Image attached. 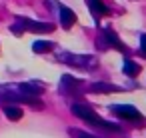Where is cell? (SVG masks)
<instances>
[{
	"label": "cell",
	"mask_w": 146,
	"mask_h": 138,
	"mask_svg": "<svg viewBox=\"0 0 146 138\" xmlns=\"http://www.w3.org/2000/svg\"><path fill=\"white\" fill-rule=\"evenodd\" d=\"M90 90H92V92H116L118 86H110V84H106V82H94V84L90 86Z\"/></svg>",
	"instance_id": "obj_12"
},
{
	"label": "cell",
	"mask_w": 146,
	"mask_h": 138,
	"mask_svg": "<svg viewBox=\"0 0 146 138\" xmlns=\"http://www.w3.org/2000/svg\"><path fill=\"white\" fill-rule=\"evenodd\" d=\"M16 24H20L22 30H30V32H36V34H46V32H52V30H54L52 24L36 22V20H28V18H18Z\"/></svg>",
	"instance_id": "obj_4"
},
{
	"label": "cell",
	"mask_w": 146,
	"mask_h": 138,
	"mask_svg": "<svg viewBox=\"0 0 146 138\" xmlns=\"http://www.w3.org/2000/svg\"><path fill=\"white\" fill-rule=\"evenodd\" d=\"M60 20H62V28L68 30V28H72L76 24V14L66 6H60Z\"/></svg>",
	"instance_id": "obj_7"
},
{
	"label": "cell",
	"mask_w": 146,
	"mask_h": 138,
	"mask_svg": "<svg viewBox=\"0 0 146 138\" xmlns=\"http://www.w3.org/2000/svg\"><path fill=\"white\" fill-rule=\"evenodd\" d=\"M70 132H72V136H74V138H98V136H94V134H86V132L76 130V128H72Z\"/></svg>",
	"instance_id": "obj_14"
},
{
	"label": "cell",
	"mask_w": 146,
	"mask_h": 138,
	"mask_svg": "<svg viewBox=\"0 0 146 138\" xmlns=\"http://www.w3.org/2000/svg\"><path fill=\"white\" fill-rule=\"evenodd\" d=\"M140 48H142V52L146 54V34H142V36H140Z\"/></svg>",
	"instance_id": "obj_15"
},
{
	"label": "cell",
	"mask_w": 146,
	"mask_h": 138,
	"mask_svg": "<svg viewBox=\"0 0 146 138\" xmlns=\"http://www.w3.org/2000/svg\"><path fill=\"white\" fill-rule=\"evenodd\" d=\"M4 114L8 120H20L22 118V110L18 106H4Z\"/></svg>",
	"instance_id": "obj_13"
},
{
	"label": "cell",
	"mask_w": 146,
	"mask_h": 138,
	"mask_svg": "<svg viewBox=\"0 0 146 138\" xmlns=\"http://www.w3.org/2000/svg\"><path fill=\"white\" fill-rule=\"evenodd\" d=\"M72 112L78 116V118H82L84 122H88V124H92V126H98V122L102 120L90 106H86V104H74L72 106Z\"/></svg>",
	"instance_id": "obj_3"
},
{
	"label": "cell",
	"mask_w": 146,
	"mask_h": 138,
	"mask_svg": "<svg viewBox=\"0 0 146 138\" xmlns=\"http://www.w3.org/2000/svg\"><path fill=\"white\" fill-rule=\"evenodd\" d=\"M88 2V8L96 14V16H106L108 14V8L102 4V0H86Z\"/></svg>",
	"instance_id": "obj_8"
},
{
	"label": "cell",
	"mask_w": 146,
	"mask_h": 138,
	"mask_svg": "<svg viewBox=\"0 0 146 138\" xmlns=\"http://www.w3.org/2000/svg\"><path fill=\"white\" fill-rule=\"evenodd\" d=\"M52 48H54V44H52L50 40H36V42L32 44V50H34V52H38V54L50 52Z\"/></svg>",
	"instance_id": "obj_10"
},
{
	"label": "cell",
	"mask_w": 146,
	"mask_h": 138,
	"mask_svg": "<svg viewBox=\"0 0 146 138\" xmlns=\"http://www.w3.org/2000/svg\"><path fill=\"white\" fill-rule=\"evenodd\" d=\"M124 74H126V76H138V74H140V64L126 58V60H124Z\"/></svg>",
	"instance_id": "obj_11"
},
{
	"label": "cell",
	"mask_w": 146,
	"mask_h": 138,
	"mask_svg": "<svg viewBox=\"0 0 146 138\" xmlns=\"http://www.w3.org/2000/svg\"><path fill=\"white\" fill-rule=\"evenodd\" d=\"M104 40H106L108 44H112L114 48H118V50H122V52H126V48H124V44H122V42L118 40V36H116V34H114V32H112L110 28H106V30H104Z\"/></svg>",
	"instance_id": "obj_9"
},
{
	"label": "cell",
	"mask_w": 146,
	"mask_h": 138,
	"mask_svg": "<svg viewBox=\"0 0 146 138\" xmlns=\"http://www.w3.org/2000/svg\"><path fill=\"white\" fill-rule=\"evenodd\" d=\"M62 62H68V64H72V66H78V68H88V70H92L94 66H96V60L92 58V56H78V54H60L58 56Z\"/></svg>",
	"instance_id": "obj_1"
},
{
	"label": "cell",
	"mask_w": 146,
	"mask_h": 138,
	"mask_svg": "<svg viewBox=\"0 0 146 138\" xmlns=\"http://www.w3.org/2000/svg\"><path fill=\"white\" fill-rule=\"evenodd\" d=\"M110 110L114 114H118L120 118H126V120H136V122H142V112L134 106H128V104H112Z\"/></svg>",
	"instance_id": "obj_2"
},
{
	"label": "cell",
	"mask_w": 146,
	"mask_h": 138,
	"mask_svg": "<svg viewBox=\"0 0 146 138\" xmlns=\"http://www.w3.org/2000/svg\"><path fill=\"white\" fill-rule=\"evenodd\" d=\"M18 92L20 94H26V96H40L44 92V88L38 82H24V84L18 86Z\"/></svg>",
	"instance_id": "obj_6"
},
{
	"label": "cell",
	"mask_w": 146,
	"mask_h": 138,
	"mask_svg": "<svg viewBox=\"0 0 146 138\" xmlns=\"http://www.w3.org/2000/svg\"><path fill=\"white\" fill-rule=\"evenodd\" d=\"M60 82H62V86H60V88H62L64 92H70V94H78V92L82 90V86H80L82 82H80V80H76V78H72V76H68V74H64Z\"/></svg>",
	"instance_id": "obj_5"
}]
</instances>
